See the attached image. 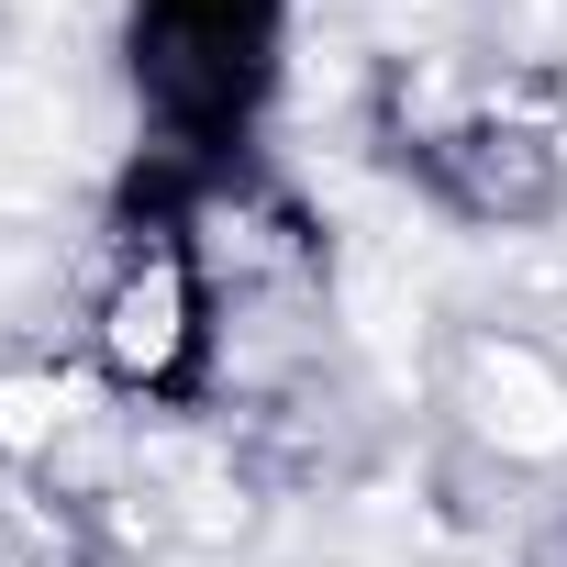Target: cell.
Returning a JSON list of instances; mask_svg holds the SVG:
<instances>
[{"label": "cell", "instance_id": "cell-1", "mask_svg": "<svg viewBox=\"0 0 567 567\" xmlns=\"http://www.w3.org/2000/svg\"><path fill=\"white\" fill-rule=\"evenodd\" d=\"M478 401H489L478 423H489L501 445H523V456L567 445V390H556V379H545L523 346H489V357H478Z\"/></svg>", "mask_w": 567, "mask_h": 567}, {"label": "cell", "instance_id": "cell-2", "mask_svg": "<svg viewBox=\"0 0 567 567\" xmlns=\"http://www.w3.org/2000/svg\"><path fill=\"white\" fill-rule=\"evenodd\" d=\"M167 346H178V278H134L123 312H112V357L123 368H156Z\"/></svg>", "mask_w": 567, "mask_h": 567}, {"label": "cell", "instance_id": "cell-3", "mask_svg": "<svg viewBox=\"0 0 567 567\" xmlns=\"http://www.w3.org/2000/svg\"><path fill=\"white\" fill-rule=\"evenodd\" d=\"M56 412H68L56 390H34V379H12V390H0V445H12V456H23V445H45V434H56Z\"/></svg>", "mask_w": 567, "mask_h": 567}]
</instances>
